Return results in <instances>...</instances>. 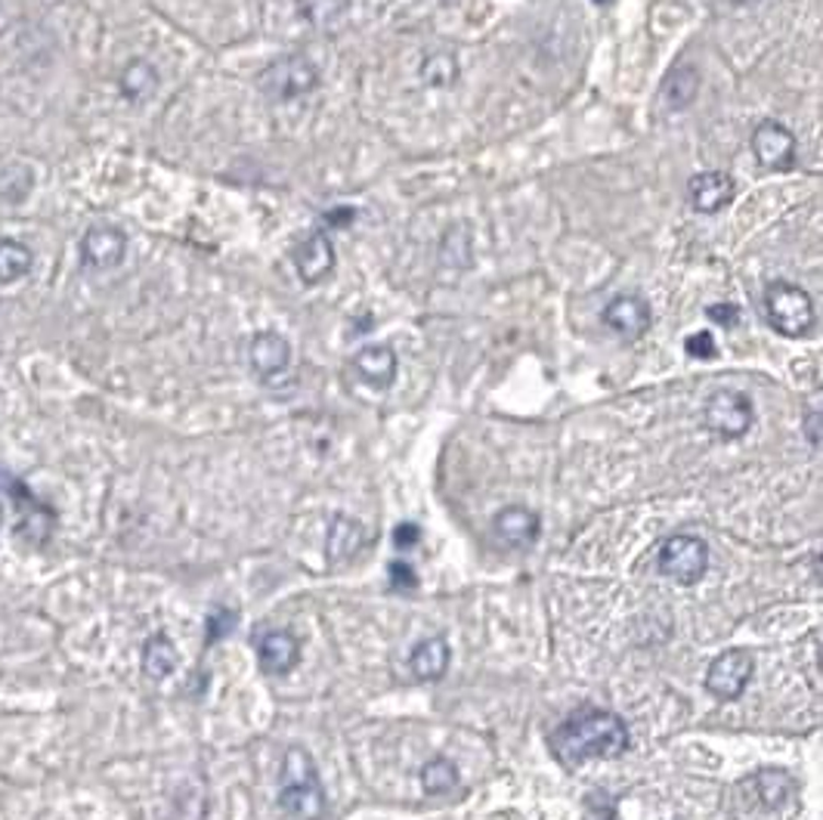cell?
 Masks as SVG:
<instances>
[{"instance_id": "obj_24", "label": "cell", "mask_w": 823, "mask_h": 820, "mask_svg": "<svg viewBox=\"0 0 823 820\" xmlns=\"http://www.w3.org/2000/svg\"><path fill=\"white\" fill-rule=\"evenodd\" d=\"M363 546V527L350 517H334L329 529V561L331 564H344L350 561Z\"/></svg>"}, {"instance_id": "obj_16", "label": "cell", "mask_w": 823, "mask_h": 820, "mask_svg": "<svg viewBox=\"0 0 823 820\" xmlns=\"http://www.w3.org/2000/svg\"><path fill=\"white\" fill-rule=\"evenodd\" d=\"M353 365H356V375L375 387V390H387L393 378H397V350L390 344H368L363 347L356 356H353Z\"/></svg>"}, {"instance_id": "obj_7", "label": "cell", "mask_w": 823, "mask_h": 820, "mask_svg": "<svg viewBox=\"0 0 823 820\" xmlns=\"http://www.w3.org/2000/svg\"><path fill=\"white\" fill-rule=\"evenodd\" d=\"M706 566H709V548L699 536L681 532V536L666 539L659 548V573L672 583H699L706 576Z\"/></svg>"}, {"instance_id": "obj_35", "label": "cell", "mask_w": 823, "mask_h": 820, "mask_svg": "<svg viewBox=\"0 0 823 820\" xmlns=\"http://www.w3.org/2000/svg\"><path fill=\"white\" fill-rule=\"evenodd\" d=\"M598 3H604V0H598Z\"/></svg>"}, {"instance_id": "obj_4", "label": "cell", "mask_w": 823, "mask_h": 820, "mask_svg": "<svg viewBox=\"0 0 823 820\" xmlns=\"http://www.w3.org/2000/svg\"><path fill=\"white\" fill-rule=\"evenodd\" d=\"M762 304H765L771 328L780 331L784 338H806L814 328V301L796 282H787V279L768 282V289L762 294Z\"/></svg>"}, {"instance_id": "obj_13", "label": "cell", "mask_w": 823, "mask_h": 820, "mask_svg": "<svg viewBox=\"0 0 823 820\" xmlns=\"http://www.w3.org/2000/svg\"><path fill=\"white\" fill-rule=\"evenodd\" d=\"M292 263L297 279L304 285H319L334 273V245L326 233H310L301 242H294Z\"/></svg>"}, {"instance_id": "obj_15", "label": "cell", "mask_w": 823, "mask_h": 820, "mask_svg": "<svg viewBox=\"0 0 823 820\" xmlns=\"http://www.w3.org/2000/svg\"><path fill=\"white\" fill-rule=\"evenodd\" d=\"M737 183L725 171H703L687 180V204L696 214H718L733 201Z\"/></svg>"}, {"instance_id": "obj_8", "label": "cell", "mask_w": 823, "mask_h": 820, "mask_svg": "<svg viewBox=\"0 0 823 820\" xmlns=\"http://www.w3.org/2000/svg\"><path fill=\"white\" fill-rule=\"evenodd\" d=\"M703 424L721 440L746 437L755 424V406L740 390H715L703 409Z\"/></svg>"}, {"instance_id": "obj_32", "label": "cell", "mask_w": 823, "mask_h": 820, "mask_svg": "<svg viewBox=\"0 0 823 820\" xmlns=\"http://www.w3.org/2000/svg\"><path fill=\"white\" fill-rule=\"evenodd\" d=\"M421 542V529L415 524H400V527L393 529V546L400 548V551H409V548H415Z\"/></svg>"}, {"instance_id": "obj_2", "label": "cell", "mask_w": 823, "mask_h": 820, "mask_svg": "<svg viewBox=\"0 0 823 820\" xmlns=\"http://www.w3.org/2000/svg\"><path fill=\"white\" fill-rule=\"evenodd\" d=\"M799 811V784L787 771L762 768L728 789L733 820H789Z\"/></svg>"}, {"instance_id": "obj_20", "label": "cell", "mask_w": 823, "mask_h": 820, "mask_svg": "<svg viewBox=\"0 0 823 820\" xmlns=\"http://www.w3.org/2000/svg\"><path fill=\"white\" fill-rule=\"evenodd\" d=\"M409 669L419 681H439L449 669V644L446 639H424L409 656Z\"/></svg>"}, {"instance_id": "obj_9", "label": "cell", "mask_w": 823, "mask_h": 820, "mask_svg": "<svg viewBox=\"0 0 823 820\" xmlns=\"http://www.w3.org/2000/svg\"><path fill=\"white\" fill-rule=\"evenodd\" d=\"M752 675H755V656L750 651H725L706 672V691L725 703L740 700L750 688Z\"/></svg>"}, {"instance_id": "obj_31", "label": "cell", "mask_w": 823, "mask_h": 820, "mask_svg": "<svg viewBox=\"0 0 823 820\" xmlns=\"http://www.w3.org/2000/svg\"><path fill=\"white\" fill-rule=\"evenodd\" d=\"M706 319H713V323H718V326H725V328H733V326H740V307L737 304H709L706 307Z\"/></svg>"}, {"instance_id": "obj_1", "label": "cell", "mask_w": 823, "mask_h": 820, "mask_svg": "<svg viewBox=\"0 0 823 820\" xmlns=\"http://www.w3.org/2000/svg\"><path fill=\"white\" fill-rule=\"evenodd\" d=\"M551 747L567 768L586 765L591 759H616L628 749V728L616 712L583 710L554 730Z\"/></svg>"}, {"instance_id": "obj_14", "label": "cell", "mask_w": 823, "mask_h": 820, "mask_svg": "<svg viewBox=\"0 0 823 820\" xmlns=\"http://www.w3.org/2000/svg\"><path fill=\"white\" fill-rule=\"evenodd\" d=\"M248 363L260 382H279L292 365V344L279 331H260L248 344Z\"/></svg>"}, {"instance_id": "obj_6", "label": "cell", "mask_w": 823, "mask_h": 820, "mask_svg": "<svg viewBox=\"0 0 823 820\" xmlns=\"http://www.w3.org/2000/svg\"><path fill=\"white\" fill-rule=\"evenodd\" d=\"M0 490H7V495L13 499V505L19 511L16 520V539L25 548H40L47 546L50 532H54L56 514L54 508H47L44 502H37L35 492L28 490L25 483L10 480L7 475H0Z\"/></svg>"}, {"instance_id": "obj_22", "label": "cell", "mask_w": 823, "mask_h": 820, "mask_svg": "<svg viewBox=\"0 0 823 820\" xmlns=\"http://www.w3.org/2000/svg\"><path fill=\"white\" fill-rule=\"evenodd\" d=\"M35 267V255L16 238H0V285H16Z\"/></svg>"}, {"instance_id": "obj_34", "label": "cell", "mask_w": 823, "mask_h": 820, "mask_svg": "<svg viewBox=\"0 0 823 820\" xmlns=\"http://www.w3.org/2000/svg\"><path fill=\"white\" fill-rule=\"evenodd\" d=\"M733 3H740V7H752V3H762V0H733Z\"/></svg>"}, {"instance_id": "obj_25", "label": "cell", "mask_w": 823, "mask_h": 820, "mask_svg": "<svg viewBox=\"0 0 823 820\" xmlns=\"http://www.w3.org/2000/svg\"><path fill=\"white\" fill-rule=\"evenodd\" d=\"M458 786V768L449 759H434L421 768V789L427 796H446Z\"/></svg>"}, {"instance_id": "obj_5", "label": "cell", "mask_w": 823, "mask_h": 820, "mask_svg": "<svg viewBox=\"0 0 823 820\" xmlns=\"http://www.w3.org/2000/svg\"><path fill=\"white\" fill-rule=\"evenodd\" d=\"M257 87L270 103H294L319 87V69L304 54L275 56L257 78Z\"/></svg>"}, {"instance_id": "obj_29", "label": "cell", "mask_w": 823, "mask_h": 820, "mask_svg": "<svg viewBox=\"0 0 823 820\" xmlns=\"http://www.w3.org/2000/svg\"><path fill=\"white\" fill-rule=\"evenodd\" d=\"M387 573H390V588L393 591H415L419 588V576L405 561H390Z\"/></svg>"}, {"instance_id": "obj_12", "label": "cell", "mask_w": 823, "mask_h": 820, "mask_svg": "<svg viewBox=\"0 0 823 820\" xmlns=\"http://www.w3.org/2000/svg\"><path fill=\"white\" fill-rule=\"evenodd\" d=\"M125 257H128V236L118 226L99 223V226H91L81 238V263L87 270L106 273V270L121 267Z\"/></svg>"}, {"instance_id": "obj_11", "label": "cell", "mask_w": 823, "mask_h": 820, "mask_svg": "<svg viewBox=\"0 0 823 820\" xmlns=\"http://www.w3.org/2000/svg\"><path fill=\"white\" fill-rule=\"evenodd\" d=\"M604 326L620 338V341H638L654 326V311L647 304V297L640 294H616L601 313Z\"/></svg>"}, {"instance_id": "obj_23", "label": "cell", "mask_w": 823, "mask_h": 820, "mask_svg": "<svg viewBox=\"0 0 823 820\" xmlns=\"http://www.w3.org/2000/svg\"><path fill=\"white\" fill-rule=\"evenodd\" d=\"M177 647L167 635H152V639L143 644V672L152 678V681H165L167 675L177 669Z\"/></svg>"}, {"instance_id": "obj_26", "label": "cell", "mask_w": 823, "mask_h": 820, "mask_svg": "<svg viewBox=\"0 0 823 820\" xmlns=\"http://www.w3.org/2000/svg\"><path fill=\"white\" fill-rule=\"evenodd\" d=\"M297 7L313 28H331L348 13V0H297Z\"/></svg>"}, {"instance_id": "obj_17", "label": "cell", "mask_w": 823, "mask_h": 820, "mask_svg": "<svg viewBox=\"0 0 823 820\" xmlns=\"http://www.w3.org/2000/svg\"><path fill=\"white\" fill-rule=\"evenodd\" d=\"M257 659L263 675H289L301 663V644L292 632H270L260 639Z\"/></svg>"}, {"instance_id": "obj_33", "label": "cell", "mask_w": 823, "mask_h": 820, "mask_svg": "<svg viewBox=\"0 0 823 820\" xmlns=\"http://www.w3.org/2000/svg\"><path fill=\"white\" fill-rule=\"evenodd\" d=\"M806 437L814 449H821V409H811L806 415Z\"/></svg>"}, {"instance_id": "obj_3", "label": "cell", "mask_w": 823, "mask_h": 820, "mask_svg": "<svg viewBox=\"0 0 823 820\" xmlns=\"http://www.w3.org/2000/svg\"><path fill=\"white\" fill-rule=\"evenodd\" d=\"M279 808L292 820H319L326 815V789L319 771L301 747H292L282 759Z\"/></svg>"}, {"instance_id": "obj_10", "label": "cell", "mask_w": 823, "mask_h": 820, "mask_svg": "<svg viewBox=\"0 0 823 820\" xmlns=\"http://www.w3.org/2000/svg\"><path fill=\"white\" fill-rule=\"evenodd\" d=\"M750 143H752V155H755V162L762 164L765 171H777V174L792 171L799 140H796V133H792L787 125L771 121L768 118V121L755 125Z\"/></svg>"}, {"instance_id": "obj_18", "label": "cell", "mask_w": 823, "mask_h": 820, "mask_svg": "<svg viewBox=\"0 0 823 820\" xmlns=\"http://www.w3.org/2000/svg\"><path fill=\"white\" fill-rule=\"evenodd\" d=\"M493 527L502 546H532L539 539V514H532L530 508H520V505H512V508H502L495 514Z\"/></svg>"}, {"instance_id": "obj_21", "label": "cell", "mask_w": 823, "mask_h": 820, "mask_svg": "<svg viewBox=\"0 0 823 820\" xmlns=\"http://www.w3.org/2000/svg\"><path fill=\"white\" fill-rule=\"evenodd\" d=\"M121 96L130 103H143L152 93L158 91V69L149 59H130L125 72L118 78Z\"/></svg>"}, {"instance_id": "obj_28", "label": "cell", "mask_w": 823, "mask_h": 820, "mask_svg": "<svg viewBox=\"0 0 823 820\" xmlns=\"http://www.w3.org/2000/svg\"><path fill=\"white\" fill-rule=\"evenodd\" d=\"M238 613L230 610V607H214L211 617H208V644H217L220 639H226L236 625Z\"/></svg>"}, {"instance_id": "obj_30", "label": "cell", "mask_w": 823, "mask_h": 820, "mask_svg": "<svg viewBox=\"0 0 823 820\" xmlns=\"http://www.w3.org/2000/svg\"><path fill=\"white\" fill-rule=\"evenodd\" d=\"M684 350H687V356H694V360H713L715 353H718L715 338L709 331H694V335H687Z\"/></svg>"}, {"instance_id": "obj_27", "label": "cell", "mask_w": 823, "mask_h": 820, "mask_svg": "<svg viewBox=\"0 0 823 820\" xmlns=\"http://www.w3.org/2000/svg\"><path fill=\"white\" fill-rule=\"evenodd\" d=\"M32 171H25V167H7V171H0V199L3 201H22L28 192H32Z\"/></svg>"}, {"instance_id": "obj_19", "label": "cell", "mask_w": 823, "mask_h": 820, "mask_svg": "<svg viewBox=\"0 0 823 820\" xmlns=\"http://www.w3.org/2000/svg\"><path fill=\"white\" fill-rule=\"evenodd\" d=\"M699 93V72L696 66H675L672 72L662 78L659 84V103L666 112H681L687 109Z\"/></svg>"}]
</instances>
